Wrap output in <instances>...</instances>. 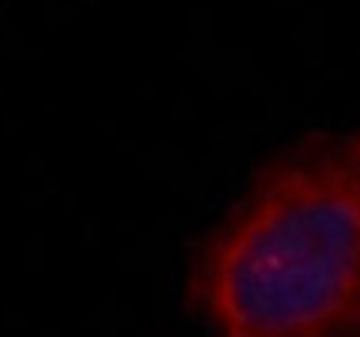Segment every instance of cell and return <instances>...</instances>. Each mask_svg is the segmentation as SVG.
<instances>
[{
  "mask_svg": "<svg viewBox=\"0 0 360 337\" xmlns=\"http://www.w3.org/2000/svg\"><path fill=\"white\" fill-rule=\"evenodd\" d=\"M204 337H360V127L274 147L191 247Z\"/></svg>",
  "mask_w": 360,
  "mask_h": 337,
  "instance_id": "cell-1",
  "label": "cell"
}]
</instances>
